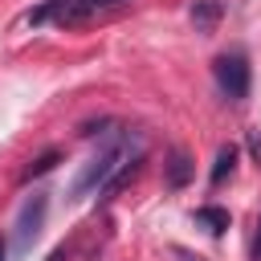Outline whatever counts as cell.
<instances>
[{"label":"cell","instance_id":"277c9868","mask_svg":"<svg viewBox=\"0 0 261 261\" xmlns=\"http://www.w3.org/2000/svg\"><path fill=\"white\" fill-rule=\"evenodd\" d=\"M192 175H196L192 155H188L184 147H171V151H167V163H163V184H167L171 192H179V188H188Z\"/></svg>","mask_w":261,"mask_h":261},{"label":"cell","instance_id":"9c48e42d","mask_svg":"<svg viewBox=\"0 0 261 261\" xmlns=\"http://www.w3.org/2000/svg\"><path fill=\"white\" fill-rule=\"evenodd\" d=\"M253 261H261V220H257V232H253V249H249Z\"/></svg>","mask_w":261,"mask_h":261},{"label":"cell","instance_id":"52a82bcc","mask_svg":"<svg viewBox=\"0 0 261 261\" xmlns=\"http://www.w3.org/2000/svg\"><path fill=\"white\" fill-rule=\"evenodd\" d=\"M57 163H61V151H57V147H49V151H41V155H37V159H33V163H29L24 171H20V184H33L37 175H45V171H53Z\"/></svg>","mask_w":261,"mask_h":261},{"label":"cell","instance_id":"7a4b0ae2","mask_svg":"<svg viewBox=\"0 0 261 261\" xmlns=\"http://www.w3.org/2000/svg\"><path fill=\"white\" fill-rule=\"evenodd\" d=\"M212 77H216V86H220V94H224L228 102L249 98V82H253V73H249L245 53H220V57L212 61Z\"/></svg>","mask_w":261,"mask_h":261},{"label":"cell","instance_id":"8992f818","mask_svg":"<svg viewBox=\"0 0 261 261\" xmlns=\"http://www.w3.org/2000/svg\"><path fill=\"white\" fill-rule=\"evenodd\" d=\"M196 224H204L212 237H220L228 224H232V216H228V208H216V204H204V208H196Z\"/></svg>","mask_w":261,"mask_h":261},{"label":"cell","instance_id":"8fae6325","mask_svg":"<svg viewBox=\"0 0 261 261\" xmlns=\"http://www.w3.org/2000/svg\"><path fill=\"white\" fill-rule=\"evenodd\" d=\"M4 257H8V245H4V237H0V261H4Z\"/></svg>","mask_w":261,"mask_h":261},{"label":"cell","instance_id":"5b68a950","mask_svg":"<svg viewBox=\"0 0 261 261\" xmlns=\"http://www.w3.org/2000/svg\"><path fill=\"white\" fill-rule=\"evenodd\" d=\"M220 16H224V4H220V0H196V4H192V24H196V33H212V29L220 24Z\"/></svg>","mask_w":261,"mask_h":261},{"label":"cell","instance_id":"30bf717a","mask_svg":"<svg viewBox=\"0 0 261 261\" xmlns=\"http://www.w3.org/2000/svg\"><path fill=\"white\" fill-rule=\"evenodd\" d=\"M45 261H65V249H53V253H49Z\"/></svg>","mask_w":261,"mask_h":261},{"label":"cell","instance_id":"3957f363","mask_svg":"<svg viewBox=\"0 0 261 261\" xmlns=\"http://www.w3.org/2000/svg\"><path fill=\"white\" fill-rule=\"evenodd\" d=\"M45 212H49V192H33V196L20 204L16 224H12V245H16L20 257L33 249V241H37V232H41V224H45Z\"/></svg>","mask_w":261,"mask_h":261},{"label":"cell","instance_id":"6da1fadb","mask_svg":"<svg viewBox=\"0 0 261 261\" xmlns=\"http://www.w3.org/2000/svg\"><path fill=\"white\" fill-rule=\"evenodd\" d=\"M135 155H143V143H139V135H130V130H114V135H106V143L82 163V171L73 175V184H69V200H86L90 192H98L102 196V188L135 159Z\"/></svg>","mask_w":261,"mask_h":261},{"label":"cell","instance_id":"ba28073f","mask_svg":"<svg viewBox=\"0 0 261 261\" xmlns=\"http://www.w3.org/2000/svg\"><path fill=\"white\" fill-rule=\"evenodd\" d=\"M232 167H237V147H232V143H224V147L216 151V163H212L208 179H212V184H224V175H232Z\"/></svg>","mask_w":261,"mask_h":261}]
</instances>
